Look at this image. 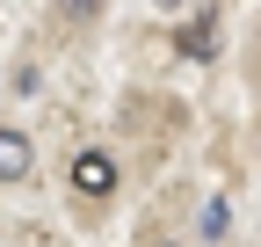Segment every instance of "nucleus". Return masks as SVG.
I'll return each instance as SVG.
<instances>
[{
	"mask_svg": "<svg viewBox=\"0 0 261 247\" xmlns=\"http://www.w3.org/2000/svg\"><path fill=\"white\" fill-rule=\"evenodd\" d=\"M181 58L189 66H211L218 58V8H196V22L181 29Z\"/></svg>",
	"mask_w": 261,
	"mask_h": 247,
	"instance_id": "2",
	"label": "nucleus"
},
{
	"mask_svg": "<svg viewBox=\"0 0 261 247\" xmlns=\"http://www.w3.org/2000/svg\"><path fill=\"white\" fill-rule=\"evenodd\" d=\"M160 8H181V0H160Z\"/></svg>",
	"mask_w": 261,
	"mask_h": 247,
	"instance_id": "6",
	"label": "nucleus"
},
{
	"mask_svg": "<svg viewBox=\"0 0 261 247\" xmlns=\"http://www.w3.org/2000/svg\"><path fill=\"white\" fill-rule=\"evenodd\" d=\"M65 182H73L80 196H109V189H116V160H109V153H80Z\"/></svg>",
	"mask_w": 261,
	"mask_h": 247,
	"instance_id": "1",
	"label": "nucleus"
},
{
	"mask_svg": "<svg viewBox=\"0 0 261 247\" xmlns=\"http://www.w3.org/2000/svg\"><path fill=\"white\" fill-rule=\"evenodd\" d=\"M65 8H73V15H94V0H65Z\"/></svg>",
	"mask_w": 261,
	"mask_h": 247,
	"instance_id": "5",
	"label": "nucleus"
},
{
	"mask_svg": "<svg viewBox=\"0 0 261 247\" xmlns=\"http://www.w3.org/2000/svg\"><path fill=\"white\" fill-rule=\"evenodd\" d=\"M225 226H232V211H225V204H203V218H196V233H203V240H225Z\"/></svg>",
	"mask_w": 261,
	"mask_h": 247,
	"instance_id": "4",
	"label": "nucleus"
},
{
	"mask_svg": "<svg viewBox=\"0 0 261 247\" xmlns=\"http://www.w3.org/2000/svg\"><path fill=\"white\" fill-rule=\"evenodd\" d=\"M22 175H29V138L0 131V182H22Z\"/></svg>",
	"mask_w": 261,
	"mask_h": 247,
	"instance_id": "3",
	"label": "nucleus"
}]
</instances>
